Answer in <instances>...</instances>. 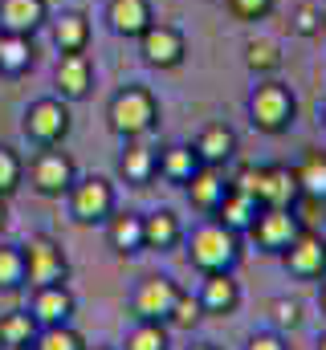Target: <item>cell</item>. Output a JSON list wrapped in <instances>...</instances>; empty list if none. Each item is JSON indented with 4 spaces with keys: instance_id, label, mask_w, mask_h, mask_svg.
I'll return each mask as SVG.
<instances>
[{
    "instance_id": "83f0119b",
    "label": "cell",
    "mask_w": 326,
    "mask_h": 350,
    "mask_svg": "<svg viewBox=\"0 0 326 350\" xmlns=\"http://www.w3.org/2000/svg\"><path fill=\"white\" fill-rule=\"evenodd\" d=\"M118 350H171V330L163 322H135Z\"/></svg>"
},
{
    "instance_id": "5bb4252c",
    "label": "cell",
    "mask_w": 326,
    "mask_h": 350,
    "mask_svg": "<svg viewBox=\"0 0 326 350\" xmlns=\"http://www.w3.org/2000/svg\"><path fill=\"white\" fill-rule=\"evenodd\" d=\"M200 310H204V318L212 314V318H233L237 310H241V281L233 277V273H204V281H200Z\"/></svg>"
},
{
    "instance_id": "8fae6325",
    "label": "cell",
    "mask_w": 326,
    "mask_h": 350,
    "mask_svg": "<svg viewBox=\"0 0 326 350\" xmlns=\"http://www.w3.org/2000/svg\"><path fill=\"white\" fill-rule=\"evenodd\" d=\"M139 53H143V62L155 66V70H175V66H184V57H188V37H184V29L155 21V25L139 37Z\"/></svg>"
},
{
    "instance_id": "7bdbcfd3",
    "label": "cell",
    "mask_w": 326,
    "mask_h": 350,
    "mask_svg": "<svg viewBox=\"0 0 326 350\" xmlns=\"http://www.w3.org/2000/svg\"><path fill=\"white\" fill-rule=\"evenodd\" d=\"M318 118H323V126H326V102H323V106H318Z\"/></svg>"
},
{
    "instance_id": "52a82bcc",
    "label": "cell",
    "mask_w": 326,
    "mask_h": 350,
    "mask_svg": "<svg viewBox=\"0 0 326 350\" xmlns=\"http://www.w3.org/2000/svg\"><path fill=\"white\" fill-rule=\"evenodd\" d=\"M29 187L41 196V200H66V191L74 187V179H78V163H74V155L70 151H62V147H37V155L29 159Z\"/></svg>"
},
{
    "instance_id": "603a6c76",
    "label": "cell",
    "mask_w": 326,
    "mask_h": 350,
    "mask_svg": "<svg viewBox=\"0 0 326 350\" xmlns=\"http://www.w3.org/2000/svg\"><path fill=\"white\" fill-rule=\"evenodd\" d=\"M33 66H37V45H33V37L0 33V78H25Z\"/></svg>"
},
{
    "instance_id": "7402d4cb",
    "label": "cell",
    "mask_w": 326,
    "mask_h": 350,
    "mask_svg": "<svg viewBox=\"0 0 326 350\" xmlns=\"http://www.w3.org/2000/svg\"><path fill=\"white\" fill-rule=\"evenodd\" d=\"M160 172V155L151 147H143L139 139H131L123 151H118V179L127 187H147Z\"/></svg>"
},
{
    "instance_id": "7c38bea8",
    "label": "cell",
    "mask_w": 326,
    "mask_h": 350,
    "mask_svg": "<svg viewBox=\"0 0 326 350\" xmlns=\"http://www.w3.org/2000/svg\"><path fill=\"white\" fill-rule=\"evenodd\" d=\"M29 314L37 318V326H70L78 314V297L70 285H37L29 297Z\"/></svg>"
},
{
    "instance_id": "4316f807",
    "label": "cell",
    "mask_w": 326,
    "mask_h": 350,
    "mask_svg": "<svg viewBox=\"0 0 326 350\" xmlns=\"http://www.w3.org/2000/svg\"><path fill=\"white\" fill-rule=\"evenodd\" d=\"M37 318L29 310H8L0 314V347H33L37 338Z\"/></svg>"
},
{
    "instance_id": "d6986e66",
    "label": "cell",
    "mask_w": 326,
    "mask_h": 350,
    "mask_svg": "<svg viewBox=\"0 0 326 350\" xmlns=\"http://www.w3.org/2000/svg\"><path fill=\"white\" fill-rule=\"evenodd\" d=\"M41 25H49V0H0V33L33 37Z\"/></svg>"
},
{
    "instance_id": "9c48e42d",
    "label": "cell",
    "mask_w": 326,
    "mask_h": 350,
    "mask_svg": "<svg viewBox=\"0 0 326 350\" xmlns=\"http://www.w3.org/2000/svg\"><path fill=\"white\" fill-rule=\"evenodd\" d=\"M179 293H184L179 281H171L167 273L143 277V281L135 285V293H131V314H135V322H163V326H167V314H171V306H175Z\"/></svg>"
},
{
    "instance_id": "7a4b0ae2",
    "label": "cell",
    "mask_w": 326,
    "mask_h": 350,
    "mask_svg": "<svg viewBox=\"0 0 326 350\" xmlns=\"http://www.w3.org/2000/svg\"><path fill=\"white\" fill-rule=\"evenodd\" d=\"M106 122H110V131H114L123 143L143 139V135L155 131V122H160V98H155L147 86L131 82V86H123L114 98H110Z\"/></svg>"
},
{
    "instance_id": "f546056e",
    "label": "cell",
    "mask_w": 326,
    "mask_h": 350,
    "mask_svg": "<svg viewBox=\"0 0 326 350\" xmlns=\"http://www.w3.org/2000/svg\"><path fill=\"white\" fill-rule=\"evenodd\" d=\"M25 289V253L21 245L0 241V293H16Z\"/></svg>"
},
{
    "instance_id": "9a60e30c",
    "label": "cell",
    "mask_w": 326,
    "mask_h": 350,
    "mask_svg": "<svg viewBox=\"0 0 326 350\" xmlns=\"http://www.w3.org/2000/svg\"><path fill=\"white\" fill-rule=\"evenodd\" d=\"M53 86H58L62 102L90 98V90H94V62H90V53H62L58 70H53Z\"/></svg>"
},
{
    "instance_id": "d590c367",
    "label": "cell",
    "mask_w": 326,
    "mask_h": 350,
    "mask_svg": "<svg viewBox=\"0 0 326 350\" xmlns=\"http://www.w3.org/2000/svg\"><path fill=\"white\" fill-rule=\"evenodd\" d=\"M269 314H273V326L269 330H277V334H290V330L302 326V306L290 301V297H273L269 301Z\"/></svg>"
},
{
    "instance_id": "f6af8a7d",
    "label": "cell",
    "mask_w": 326,
    "mask_h": 350,
    "mask_svg": "<svg viewBox=\"0 0 326 350\" xmlns=\"http://www.w3.org/2000/svg\"><path fill=\"white\" fill-rule=\"evenodd\" d=\"M0 350H29V347H0Z\"/></svg>"
},
{
    "instance_id": "484cf974",
    "label": "cell",
    "mask_w": 326,
    "mask_h": 350,
    "mask_svg": "<svg viewBox=\"0 0 326 350\" xmlns=\"http://www.w3.org/2000/svg\"><path fill=\"white\" fill-rule=\"evenodd\" d=\"M257 212H261V204H257L253 196L229 191V200L216 208V216H212V220H221V224H225V228H233V232H249V224L257 220Z\"/></svg>"
},
{
    "instance_id": "ba28073f",
    "label": "cell",
    "mask_w": 326,
    "mask_h": 350,
    "mask_svg": "<svg viewBox=\"0 0 326 350\" xmlns=\"http://www.w3.org/2000/svg\"><path fill=\"white\" fill-rule=\"evenodd\" d=\"M302 228H306V224H302V216H298L294 208H261L257 220L249 224V237H253V245H257L261 253L281 257V253L294 245V237H298Z\"/></svg>"
},
{
    "instance_id": "f35d334b",
    "label": "cell",
    "mask_w": 326,
    "mask_h": 350,
    "mask_svg": "<svg viewBox=\"0 0 326 350\" xmlns=\"http://www.w3.org/2000/svg\"><path fill=\"white\" fill-rule=\"evenodd\" d=\"M8 228V200H0V232Z\"/></svg>"
},
{
    "instance_id": "2e32d148",
    "label": "cell",
    "mask_w": 326,
    "mask_h": 350,
    "mask_svg": "<svg viewBox=\"0 0 326 350\" xmlns=\"http://www.w3.org/2000/svg\"><path fill=\"white\" fill-rule=\"evenodd\" d=\"M188 200H192V208L196 212H204V216H216V208L229 200V175L221 172V167H200V172L188 179Z\"/></svg>"
},
{
    "instance_id": "e575fe53",
    "label": "cell",
    "mask_w": 326,
    "mask_h": 350,
    "mask_svg": "<svg viewBox=\"0 0 326 350\" xmlns=\"http://www.w3.org/2000/svg\"><path fill=\"white\" fill-rule=\"evenodd\" d=\"M290 29H294L298 37H323L326 12L318 8V4H298V8L290 12Z\"/></svg>"
},
{
    "instance_id": "ac0fdd59",
    "label": "cell",
    "mask_w": 326,
    "mask_h": 350,
    "mask_svg": "<svg viewBox=\"0 0 326 350\" xmlns=\"http://www.w3.org/2000/svg\"><path fill=\"white\" fill-rule=\"evenodd\" d=\"M106 21H110V29L118 37L139 41L155 25V12H151V0H110L106 4Z\"/></svg>"
},
{
    "instance_id": "ffe728a7",
    "label": "cell",
    "mask_w": 326,
    "mask_h": 350,
    "mask_svg": "<svg viewBox=\"0 0 326 350\" xmlns=\"http://www.w3.org/2000/svg\"><path fill=\"white\" fill-rule=\"evenodd\" d=\"M184 245V220L171 208H155L143 216V249L151 253H171Z\"/></svg>"
},
{
    "instance_id": "5b68a950",
    "label": "cell",
    "mask_w": 326,
    "mask_h": 350,
    "mask_svg": "<svg viewBox=\"0 0 326 350\" xmlns=\"http://www.w3.org/2000/svg\"><path fill=\"white\" fill-rule=\"evenodd\" d=\"M70 126H74V114H70V102L62 98H37L21 114V135L33 147H62L70 139Z\"/></svg>"
},
{
    "instance_id": "cb8c5ba5",
    "label": "cell",
    "mask_w": 326,
    "mask_h": 350,
    "mask_svg": "<svg viewBox=\"0 0 326 350\" xmlns=\"http://www.w3.org/2000/svg\"><path fill=\"white\" fill-rule=\"evenodd\" d=\"M49 25H53V45L62 53H86V45H90V16L82 8L58 12Z\"/></svg>"
},
{
    "instance_id": "d4e9b609",
    "label": "cell",
    "mask_w": 326,
    "mask_h": 350,
    "mask_svg": "<svg viewBox=\"0 0 326 350\" xmlns=\"http://www.w3.org/2000/svg\"><path fill=\"white\" fill-rule=\"evenodd\" d=\"M155 155H160V172L155 175L167 179V183H175V187H188V179L204 167V163L196 159V151H192V147H179V143H175V147H163Z\"/></svg>"
},
{
    "instance_id": "44dd1931",
    "label": "cell",
    "mask_w": 326,
    "mask_h": 350,
    "mask_svg": "<svg viewBox=\"0 0 326 350\" xmlns=\"http://www.w3.org/2000/svg\"><path fill=\"white\" fill-rule=\"evenodd\" d=\"M106 245L114 249V257H135L143 253V212H110L106 220Z\"/></svg>"
},
{
    "instance_id": "4fadbf2b",
    "label": "cell",
    "mask_w": 326,
    "mask_h": 350,
    "mask_svg": "<svg viewBox=\"0 0 326 350\" xmlns=\"http://www.w3.org/2000/svg\"><path fill=\"white\" fill-rule=\"evenodd\" d=\"M302 187H298V172L286 163H269L257 175V204L261 208H298Z\"/></svg>"
},
{
    "instance_id": "30bf717a",
    "label": "cell",
    "mask_w": 326,
    "mask_h": 350,
    "mask_svg": "<svg viewBox=\"0 0 326 350\" xmlns=\"http://www.w3.org/2000/svg\"><path fill=\"white\" fill-rule=\"evenodd\" d=\"M281 265L298 281H323L326 277V237L314 232V228H302L294 237V245L281 253Z\"/></svg>"
},
{
    "instance_id": "74e56055",
    "label": "cell",
    "mask_w": 326,
    "mask_h": 350,
    "mask_svg": "<svg viewBox=\"0 0 326 350\" xmlns=\"http://www.w3.org/2000/svg\"><path fill=\"white\" fill-rule=\"evenodd\" d=\"M244 350H290V342H286V334H277V330H257V334H249Z\"/></svg>"
},
{
    "instance_id": "60d3db41",
    "label": "cell",
    "mask_w": 326,
    "mask_h": 350,
    "mask_svg": "<svg viewBox=\"0 0 326 350\" xmlns=\"http://www.w3.org/2000/svg\"><path fill=\"white\" fill-rule=\"evenodd\" d=\"M184 350H221L216 342H196V347H184Z\"/></svg>"
},
{
    "instance_id": "3957f363",
    "label": "cell",
    "mask_w": 326,
    "mask_h": 350,
    "mask_svg": "<svg viewBox=\"0 0 326 350\" xmlns=\"http://www.w3.org/2000/svg\"><path fill=\"white\" fill-rule=\"evenodd\" d=\"M298 118V98L294 90L277 78H265L261 86H253L249 94V122L261 135H286Z\"/></svg>"
},
{
    "instance_id": "ee69618b",
    "label": "cell",
    "mask_w": 326,
    "mask_h": 350,
    "mask_svg": "<svg viewBox=\"0 0 326 350\" xmlns=\"http://www.w3.org/2000/svg\"><path fill=\"white\" fill-rule=\"evenodd\" d=\"M86 350H118V347H86Z\"/></svg>"
},
{
    "instance_id": "8d00e7d4",
    "label": "cell",
    "mask_w": 326,
    "mask_h": 350,
    "mask_svg": "<svg viewBox=\"0 0 326 350\" xmlns=\"http://www.w3.org/2000/svg\"><path fill=\"white\" fill-rule=\"evenodd\" d=\"M273 4L277 0H229V12L241 16V21H261V16L273 12Z\"/></svg>"
},
{
    "instance_id": "1f68e13d",
    "label": "cell",
    "mask_w": 326,
    "mask_h": 350,
    "mask_svg": "<svg viewBox=\"0 0 326 350\" xmlns=\"http://www.w3.org/2000/svg\"><path fill=\"white\" fill-rule=\"evenodd\" d=\"M244 66H249L253 74H273V70L281 66V53H277V45H273V41L253 37V41L244 45Z\"/></svg>"
},
{
    "instance_id": "b9f144b4",
    "label": "cell",
    "mask_w": 326,
    "mask_h": 350,
    "mask_svg": "<svg viewBox=\"0 0 326 350\" xmlns=\"http://www.w3.org/2000/svg\"><path fill=\"white\" fill-rule=\"evenodd\" d=\"M314 350H326V330L318 334V342H314Z\"/></svg>"
},
{
    "instance_id": "6da1fadb",
    "label": "cell",
    "mask_w": 326,
    "mask_h": 350,
    "mask_svg": "<svg viewBox=\"0 0 326 350\" xmlns=\"http://www.w3.org/2000/svg\"><path fill=\"white\" fill-rule=\"evenodd\" d=\"M184 241H188V261H192V269H200V277L204 273H233L241 265V232L225 228L212 216L204 224H196L192 232H184Z\"/></svg>"
},
{
    "instance_id": "ab89813d",
    "label": "cell",
    "mask_w": 326,
    "mask_h": 350,
    "mask_svg": "<svg viewBox=\"0 0 326 350\" xmlns=\"http://www.w3.org/2000/svg\"><path fill=\"white\" fill-rule=\"evenodd\" d=\"M318 310L326 314V277H323V285H318Z\"/></svg>"
},
{
    "instance_id": "8992f818",
    "label": "cell",
    "mask_w": 326,
    "mask_h": 350,
    "mask_svg": "<svg viewBox=\"0 0 326 350\" xmlns=\"http://www.w3.org/2000/svg\"><path fill=\"white\" fill-rule=\"evenodd\" d=\"M21 253H25V285L29 289H37V285H66L70 281V257H66L58 237L33 232L21 245Z\"/></svg>"
},
{
    "instance_id": "d6a6232c",
    "label": "cell",
    "mask_w": 326,
    "mask_h": 350,
    "mask_svg": "<svg viewBox=\"0 0 326 350\" xmlns=\"http://www.w3.org/2000/svg\"><path fill=\"white\" fill-rule=\"evenodd\" d=\"M200 318H204V310H200V297L184 289V293L175 297L171 314H167V330H192V326H200Z\"/></svg>"
},
{
    "instance_id": "e0dca14e",
    "label": "cell",
    "mask_w": 326,
    "mask_h": 350,
    "mask_svg": "<svg viewBox=\"0 0 326 350\" xmlns=\"http://www.w3.org/2000/svg\"><path fill=\"white\" fill-rule=\"evenodd\" d=\"M192 151H196V159H200L204 167H225V163L237 155V131H233L229 122H208V126L196 135Z\"/></svg>"
},
{
    "instance_id": "4dcf8cb0",
    "label": "cell",
    "mask_w": 326,
    "mask_h": 350,
    "mask_svg": "<svg viewBox=\"0 0 326 350\" xmlns=\"http://www.w3.org/2000/svg\"><path fill=\"white\" fill-rule=\"evenodd\" d=\"M29 350H86V338L74 326H41Z\"/></svg>"
},
{
    "instance_id": "836d02e7",
    "label": "cell",
    "mask_w": 326,
    "mask_h": 350,
    "mask_svg": "<svg viewBox=\"0 0 326 350\" xmlns=\"http://www.w3.org/2000/svg\"><path fill=\"white\" fill-rule=\"evenodd\" d=\"M21 183H25V159L8 143H0V200H8Z\"/></svg>"
},
{
    "instance_id": "f1b7e54d",
    "label": "cell",
    "mask_w": 326,
    "mask_h": 350,
    "mask_svg": "<svg viewBox=\"0 0 326 350\" xmlns=\"http://www.w3.org/2000/svg\"><path fill=\"white\" fill-rule=\"evenodd\" d=\"M298 172V187H302V196L306 200H314V204H326V155H306V163L302 167H294Z\"/></svg>"
},
{
    "instance_id": "277c9868",
    "label": "cell",
    "mask_w": 326,
    "mask_h": 350,
    "mask_svg": "<svg viewBox=\"0 0 326 350\" xmlns=\"http://www.w3.org/2000/svg\"><path fill=\"white\" fill-rule=\"evenodd\" d=\"M114 208H118V191H114V183L106 175H78L74 187L66 191V212L82 228L106 224Z\"/></svg>"
}]
</instances>
